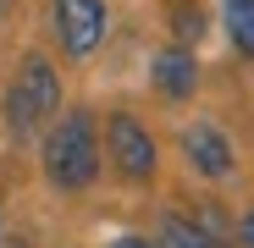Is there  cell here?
Segmentation results:
<instances>
[{
    "label": "cell",
    "instance_id": "obj_5",
    "mask_svg": "<svg viewBox=\"0 0 254 248\" xmlns=\"http://www.w3.org/2000/svg\"><path fill=\"white\" fill-rule=\"evenodd\" d=\"M183 154L188 165L204 177V182H227L238 171V154L227 144V133L216 127V121H193V127H183Z\"/></svg>",
    "mask_w": 254,
    "mask_h": 248
},
{
    "label": "cell",
    "instance_id": "obj_7",
    "mask_svg": "<svg viewBox=\"0 0 254 248\" xmlns=\"http://www.w3.org/2000/svg\"><path fill=\"white\" fill-rule=\"evenodd\" d=\"M155 243H160V248H227V243L210 232L204 221H183V215H166Z\"/></svg>",
    "mask_w": 254,
    "mask_h": 248
},
{
    "label": "cell",
    "instance_id": "obj_10",
    "mask_svg": "<svg viewBox=\"0 0 254 248\" xmlns=\"http://www.w3.org/2000/svg\"><path fill=\"white\" fill-rule=\"evenodd\" d=\"M105 248H160V243H149V237H133V232H127V237H111Z\"/></svg>",
    "mask_w": 254,
    "mask_h": 248
},
{
    "label": "cell",
    "instance_id": "obj_1",
    "mask_svg": "<svg viewBox=\"0 0 254 248\" xmlns=\"http://www.w3.org/2000/svg\"><path fill=\"white\" fill-rule=\"evenodd\" d=\"M39 160H45V177L50 188L61 193H83V188H94L100 177V127H94V110H66L50 121V133H45V149H39Z\"/></svg>",
    "mask_w": 254,
    "mask_h": 248
},
{
    "label": "cell",
    "instance_id": "obj_9",
    "mask_svg": "<svg viewBox=\"0 0 254 248\" xmlns=\"http://www.w3.org/2000/svg\"><path fill=\"white\" fill-rule=\"evenodd\" d=\"M172 33H177V45L193 50L199 39H204V11H199V6H177V11H172Z\"/></svg>",
    "mask_w": 254,
    "mask_h": 248
},
{
    "label": "cell",
    "instance_id": "obj_6",
    "mask_svg": "<svg viewBox=\"0 0 254 248\" xmlns=\"http://www.w3.org/2000/svg\"><path fill=\"white\" fill-rule=\"evenodd\" d=\"M149 83L160 99H193L199 89V61L188 45H172V50H155L149 55Z\"/></svg>",
    "mask_w": 254,
    "mask_h": 248
},
{
    "label": "cell",
    "instance_id": "obj_3",
    "mask_svg": "<svg viewBox=\"0 0 254 248\" xmlns=\"http://www.w3.org/2000/svg\"><path fill=\"white\" fill-rule=\"evenodd\" d=\"M105 160L116 165V177L133 182V188L155 182V171H160V149H155L149 127H144L133 110H111V116H105Z\"/></svg>",
    "mask_w": 254,
    "mask_h": 248
},
{
    "label": "cell",
    "instance_id": "obj_11",
    "mask_svg": "<svg viewBox=\"0 0 254 248\" xmlns=\"http://www.w3.org/2000/svg\"><path fill=\"white\" fill-rule=\"evenodd\" d=\"M238 243L254 248V210H243V221H238Z\"/></svg>",
    "mask_w": 254,
    "mask_h": 248
},
{
    "label": "cell",
    "instance_id": "obj_2",
    "mask_svg": "<svg viewBox=\"0 0 254 248\" xmlns=\"http://www.w3.org/2000/svg\"><path fill=\"white\" fill-rule=\"evenodd\" d=\"M56 110H61V72L50 66V55H22L11 89H6V133L22 144L45 121H56Z\"/></svg>",
    "mask_w": 254,
    "mask_h": 248
},
{
    "label": "cell",
    "instance_id": "obj_8",
    "mask_svg": "<svg viewBox=\"0 0 254 248\" xmlns=\"http://www.w3.org/2000/svg\"><path fill=\"white\" fill-rule=\"evenodd\" d=\"M221 28L232 39V50L254 61V0H221Z\"/></svg>",
    "mask_w": 254,
    "mask_h": 248
},
{
    "label": "cell",
    "instance_id": "obj_4",
    "mask_svg": "<svg viewBox=\"0 0 254 248\" xmlns=\"http://www.w3.org/2000/svg\"><path fill=\"white\" fill-rule=\"evenodd\" d=\"M105 28H111L105 0H50V33H56L61 55H72V61L94 55L105 45Z\"/></svg>",
    "mask_w": 254,
    "mask_h": 248
}]
</instances>
